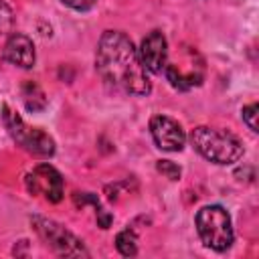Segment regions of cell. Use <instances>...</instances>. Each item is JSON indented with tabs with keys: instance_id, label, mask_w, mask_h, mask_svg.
I'll return each instance as SVG.
<instances>
[{
	"instance_id": "6da1fadb",
	"label": "cell",
	"mask_w": 259,
	"mask_h": 259,
	"mask_svg": "<svg viewBox=\"0 0 259 259\" xmlns=\"http://www.w3.org/2000/svg\"><path fill=\"white\" fill-rule=\"evenodd\" d=\"M95 67L101 79L125 93L132 95H148L152 91V83L148 79L146 67L142 65L140 53L119 30H105L97 45Z\"/></svg>"
},
{
	"instance_id": "7a4b0ae2",
	"label": "cell",
	"mask_w": 259,
	"mask_h": 259,
	"mask_svg": "<svg viewBox=\"0 0 259 259\" xmlns=\"http://www.w3.org/2000/svg\"><path fill=\"white\" fill-rule=\"evenodd\" d=\"M194 150L214 164H235L243 156V144L227 130L198 125L190 134Z\"/></svg>"
},
{
	"instance_id": "3957f363",
	"label": "cell",
	"mask_w": 259,
	"mask_h": 259,
	"mask_svg": "<svg viewBox=\"0 0 259 259\" xmlns=\"http://www.w3.org/2000/svg\"><path fill=\"white\" fill-rule=\"evenodd\" d=\"M196 231L202 239V243L214 251H227L233 245V225H231V214L219 206V204H208L202 206L196 212Z\"/></svg>"
},
{
	"instance_id": "277c9868",
	"label": "cell",
	"mask_w": 259,
	"mask_h": 259,
	"mask_svg": "<svg viewBox=\"0 0 259 259\" xmlns=\"http://www.w3.org/2000/svg\"><path fill=\"white\" fill-rule=\"evenodd\" d=\"M2 119H4V125L10 134V138L20 146L24 148L26 152L34 154V156H40V158H49L55 154V142L53 138L38 130V127H30L24 123V119L14 113L8 105L2 107Z\"/></svg>"
},
{
	"instance_id": "5b68a950",
	"label": "cell",
	"mask_w": 259,
	"mask_h": 259,
	"mask_svg": "<svg viewBox=\"0 0 259 259\" xmlns=\"http://www.w3.org/2000/svg\"><path fill=\"white\" fill-rule=\"evenodd\" d=\"M32 227L38 233V237L59 255L63 257H87V249L83 247V241L77 239L71 231H67L63 225H59L53 219L45 217H32Z\"/></svg>"
},
{
	"instance_id": "8992f818",
	"label": "cell",
	"mask_w": 259,
	"mask_h": 259,
	"mask_svg": "<svg viewBox=\"0 0 259 259\" xmlns=\"http://www.w3.org/2000/svg\"><path fill=\"white\" fill-rule=\"evenodd\" d=\"M150 134L154 144L164 152H180L186 142L182 125L168 115H154L150 121Z\"/></svg>"
},
{
	"instance_id": "52a82bcc",
	"label": "cell",
	"mask_w": 259,
	"mask_h": 259,
	"mask_svg": "<svg viewBox=\"0 0 259 259\" xmlns=\"http://www.w3.org/2000/svg\"><path fill=\"white\" fill-rule=\"evenodd\" d=\"M26 188L32 194H45V198L51 202H61L63 198V178L49 164H38L26 176Z\"/></svg>"
},
{
	"instance_id": "ba28073f",
	"label": "cell",
	"mask_w": 259,
	"mask_h": 259,
	"mask_svg": "<svg viewBox=\"0 0 259 259\" xmlns=\"http://www.w3.org/2000/svg\"><path fill=\"white\" fill-rule=\"evenodd\" d=\"M140 59H142V65L146 67V71H152V73H162L164 67L168 65V42H166V36L160 32V30H152L144 36L142 40V47H140Z\"/></svg>"
},
{
	"instance_id": "9c48e42d",
	"label": "cell",
	"mask_w": 259,
	"mask_h": 259,
	"mask_svg": "<svg viewBox=\"0 0 259 259\" xmlns=\"http://www.w3.org/2000/svg\"><path fill=\"white\" fill-rule=\"evenodd\" d=\"M2 57H4V61L12 63L16 67H22V69H30L34 65V61H36L34 45L22 32H12L6 38L4 49H2Z\"/></svg>"
},
{
	"instance_id": "30bf717a",
	"label": "cell",
	"mask_w": 259,
	"mask_h": 259,
	"mask_svg": "<svg viewBox=\"0 0 259 259\" xmlns=\"http://www.w3.org/2000/svg\"><path fill=\"white\" fill-rule=\"evenodd\" d=\"M22 95H24V105L28 111H40L47 107V97L36 83L26 81L22 87Z\"/></svg>"
},
{
	"instance_id": "8fae6325",
	"label": "cell",
	"mask_w": 259,
	"mask_h": 259,
	"mask_svg": "<svg viewBox=\"0 0 259 259\" xmlns=\"http://www.w3.org/2000/svg\"><path fill=\"white\" fill-rule=\"evenodd\" d=\"M115 247L123 257H134L138 253V237H136V233L130 231V229H123L121 233H117Z\"/></svg>"
},
{
	"instance_id": "7c38bea8",
	"label": "cell",
	"mask_w": 259,
	"mask_h": 259,
	"mask_svg": "<svg viewBox=\"0 0 259 259\" xmlns=\"http://www.w3.org/2000/svg\"><path fill=\"white\" fill-rule=\"evenodd\" d=\"M257 117H259V105H257V103H251V105L243 107V121L247 123V127H249L251 132H259Z\"/></svg>"
},
{
	"instance_id": "4fadbf2b",
	"label": "cell",
	"mask_w": 259,
	"mask_h": 259,
	"mask_svg": "<svg viewBox=\"0 0 259 259\" xmlns=\"http://www.w3.org/2000/svg\"><path fill=\"white\" fill-rule=\"evenodd\" d=\"M156 170L160 172V174H164L166 178H170V180H178L180 178V166H176L174 162H170V160H158L156 162Z\"/></svg>"
},
{
	"instance_id": "5bb4252c",
	"label": "cell",
	"mask_w": 259,
	"mask_h": 259,
	"mask_svg": "<svg viewBox=\"0 0 259 259\" xmlns=\"http://www.w3.org/2000/svg\"><path fill=\"white\" fill-rule=\"evenodd\" d=\"M10 26H12V10L4 0H0V34H6Z\"/></svg>"
},
{
	"instance_id": "9a60e30c",
	"label": "cell",
	"mask_w": 259,
	"mask_h": 259,
	"mask_svg": "<svg viewBox=\"0 0 259 259\" xmlns=\"http://www.w3.org/2000/svg\"><path fill=\"white\" fill-rule=\"evenodd\" d=\"M61 2L67 4L73 10H89V8H93V4L97 0H61Z\"/></svg>"
},
{
	"instance_id": "2e32d148",
	"label": "cell",
	"mask_w": 259,
	"mask_h": 259,
	"mask_svg": "<svg viewBox=\"0 0 259 259\" xmlns=\"http://www.w3.org/2000/svg\"><path fill=\"white\" fill-rule=\"evenodd\" d=\"M87 202H93L95 206H99L97 196H93V194H89V192H85V194H81V196H79V192L75 194V204H77V206H79V204L83 206V204H87Z\"/></svg>"
},
{
	"instance_id": "e0dca14e",
	"label": "cell",
	"mask_w": 259,
	"mask_h": 259,
	"mask_svg": "<svg viewBox=\"0 0 259 259\" xmlns=\"http://www.w3.org/2000/svg\"><path fill=\"white\" fill-rule=\"evenodd\" d=\"M111 221H113V217H111L107 210H103V208L97 210V225H99L101 229H107V227L111 225Z\"/></svg>"
}]
</instances>
